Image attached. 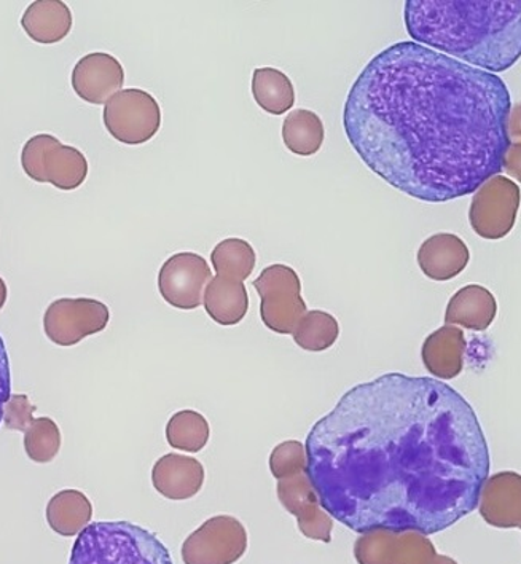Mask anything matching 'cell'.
Wrapping results in <instances>:
<instances>
[{
  "mask_svg": "<svg viewBox=\"0 0 521 564\" xmlns=\"http://www.w3.org/2000/svg\"><path fill=\"white\" fill-rule=\"evenodd\" d=\"M70 84L82 101L95 106L106 105L123 89L124 69L110 53H90L75 64Z\"/></svg>",
  "mask_w": 521,
  "mask_h": 564,
  "instance_id": "obj_14",
  "label": "cell"
},
{
  "mask_svg": "<svg viewBox=\"0 0 521 564\" xmlns=\"http://www.w3.org/2000/svg\"><path fill=\"white\" fill-rule=\"evenodd\" d=\"M466 348L463 328L445 324L444 327L427 335L421 348V359L426 370L435 378L453 380L462 375Z\"/></svg>",
  "mask_w": 521,
  "mask_h": 564,
  "instance_id": "obj_18",
  "label": "cell"
},
{
  "mask_svg": "<svg viewBox=\"0 0 521 564\" xmlns=\"http://www.w3.org/2000/svg\"><path fill=\"white\" fill-rule=\"evenodd\" d=\"M203 305L214 323L237 326L249 312V294L245 282L216 274L206 285Z\"/></svg>",
  "mask_w": 521,
  "mask_h": 564,
  "instance_id": "obj_21",
  "label": "cell"
},
{
  "mask_svg": "<svg viewBox=\"0 0 521 564\" xmlns=\"http://www.w3.org/2000/svg\"><path fill=\"white\" fill-rule=\"evenodd\" d=\"M3 299H6V288H3V281L0 280V306L3 305Z\"/></svg>",
  "mask_w": 521,
  "mask_h": 564,
  "instance_id": "obj_31",
  "label": "cell"
},
{
  "mask_svg": "<svg viewBox=\"0 0 521 564\" xmlns=\"http://www.w3.org/2000/svg\"><path fill=\"white\" fill-rule=\"evenodd\" d=\"M102 121L107 133L124 145L152 141L162 128V107L149 91L121 89L105 105Z\"/></svg>",
  "mask_w": 521,
  "mask_h": 564,
  "instance_id": "obj_7",
  "label": "cell"
},
{
  "mask_svg": "<svg viewBox=\"0 0 521 564\" xmlns=\"http://www.w3.org/2000/svg\"><path fill=\"white\" fill-rule=\"evenodd\" d=\"M509 135L510 141H515L521 144V102L512 106V110H510Z\"/></svg>",
  "mask_w": 521,
  "mask_h": 564,
  "instance_id": "obj_30",
  "label": "cell"
},
{
  "mask_svg": "<svg viewBox=\"0 0 521 564\" xmlns=\"http://www.w3.org/2000/svg\"><path fill=\"white\" fill-rule=\"evenodd\" d=\"M271 476L284 480L306 473V448L302 442L285 441L274 446L270 455Z\"/></svg>",
  "mask_w": 521,
  "mask_h": 564,
  "instance_id": "obj_27",
  "label": "cell"
},
{
  "mask_svg": "<svg viewBox=\"0 0 521 564\" xmlns=\"http://www.w3.org/2000/svg\"><path fill=\"white\" fill-rule=\"evenodd\" d=\"M278 499L297 519L300 533L312 541L332 542L334 519L323 509L306 473L278 480Z\"/></svg>",
  "mask_w": 521,
  "mask_h": 564,
  "instance_id": "obj_13",
  "label": "cell"
},
{
  "mask_svg": "<svg viewBox=\"0 0 521 564\" xmlns=\"http://www.w3.org/2000/svg\"><path fill=\"white\" fill-rule=\"evenodd\" d=\"M21 166L32 181L52 184L59 191H77L87 181L90 164L73 145L52 134H35L21 150Z\"/></svg>",
  "mask_w": 521,
  "mask_h": 564,
  "instance_id": "obj_5",
  "label": "cell"
},
{
  "mask_svg": "<svg viewBox=\"0 0 521 564\" xmlns=\"http://www.w3.org/2000/svg\"><path fill=\"white\" fill-rule=\"evenodd\" d=\"M292 337L305 351H327L340 337V324L330 313L313 310L300 319Z\"/></svg>",
  "mask_w": 521,
  "mask_h": 564,
  "instance_id": "obj_26",
  "label": "cell"
},
{
  "mask_svg": "<svg viewBox=\"0 0 521 564\" xmlns=\"http://www.w3.org/2000/svg\"><path fill=\"white\" fill-rule=\"evenodd\" d=\"M512 98L496 74L416 42L389 45L356 78L343 110L349 144L402 194L445 203L499 176Z\"/></svg>",
  "mask_w": 521,
  "mask_h": 564,
  "instance_id": "obj_2",
  "label": "cell"
},
{
  "mask_svg": "<svg viewBox=\"0 0 521 564\" xmlns=\"http://www.w3.org/2000/svg\"><path fill=\"white\" fill-rule=\"evenodd\" d=\"M210 263L216 274L245 282L256 270L257 253L246 239L227 238L213 249Z\"/></svg>",
  "mask_w": 521,
  "mask_h": 564,
  "instance_id": "obj_24",
  "label": "cell"
},
{
  "mask_svg": "<svg viewBox=\"0 0 521 564\" xmlns=\"http://www.w3.org/2000/svg\"><path fill=\"white\" fill-rule=\"evenodd\" d=\"M498 316V300L480 284L464 285L447 305L445 324L485 332Z\"/></svg>",
  "mask_w": 521,
  "mask_h": 564,
  "instance_id": "obj_19",
  "label": "cell"
},
{
  "mask_svg": "<svg viewBox=\"0 0 521 564\" xmlns=\"http://www.w3.org/2000/svg\"><path fill=\"white\" fill-rule=\"evenodd\" d=\"M109 317V308L96 300H59L46 313V334L61 345H73L105 330Z\"/></svg>",
  "mask_w": 521,
  "mask_h": 564,
  "instance_id": "obj_12",
  "label": "cell"
},
{
  "mask_svg": "<svg viewBox=\"0 0 521 564\" xmlns=\"http://www.w3.org/2000/svg\"><path fill=\"white\" fill-rule=\"evenodd\" d=\"M210 426L208 420L195 410H181L166 424V441L174 449L198 453L208 445Z\"/></svg>",
  "mask_w": 521,
  "mask_h": 564,
  "instance_id": "obj_25",
  "label": "cell"
},
{
  "mask_svg": "<svg viewBox=\"0 0 521 564\" xmlns=\"http://www.w3.org/2000/svg\"><path fill=\"white\" fill-rule=\"evenodd\" d=\"M249 538L245 524L231 516L206 520L182 544L185 564H235L248 552Z\"/></svg>",
  "mask_w": 521,
  "mask_h": 564,
  "instance_id": "obj_9",
  "label": "cell"
},
{
  "mask_svg": "<svg viewBox=\"0 0 521 564\" xmlns=\"http://www.w3.org/2000/svg\"><path fill=\"white\" fill-rule=\"evenodd\" d=\"M10 394H12V371H10L6 343L0 337V423L3 420L7 402L10 401Z\"/></svg>",
  "mask_w": 521,
  "mask_h": 564,
  "instance_id": "obj_28",
  "label": "cell"
},
{
  "mask_svg": "<svg viewBox=\"0 0 521 564\" xmlns=\"http://www.w3.org/2000/svg\"><path fill=\"white\" fill-rule=\"evenodd\" d=\"M359 564H459L441 555L427 535L417 531L378 530L359 535L355 544Z\"/></svg>",
  "mask_w": 521,
  "mask_h": 564,
  "instance_id": "obj_8",
  "label": "cell"
},
{
  "mask_svg": "<svg viewBox=\"0 0 521 564\" xmlns=\"http://www.w3.org/2000/svg\"><path fill=\"white\" fill-rule=\"evenodd\" d=\"M69 564H174L152 531L130 521H96L77 535Z\"/></svg>",
  "mask_w": 521,
  "mask_h": 564,
  "instance_id": "obj_4",
  "label": "cell"
},
{
  "mask_svg": "<svg viewBox=\"0 0 521 564\" xmlns=\"http://www.w3.org/2000/svg\"><path fill=\"white\" fill-rule=\"evenodd\" d=\"M252 95L257 106L271 116H284L295 106L291 77L276 67H259L252 75Z\"/></svg>",
  "mask_w": 521,
  "mask_h": 564,
  "instance_id": "obj_22",
  "label": "cell"
},
{
  "mask_svg": "<svg viewBox=\"0 0 521 564\" xmlns=\"http://www.w3.org/2000/svg\"><path fill=\"white\" fill-rule=\"evenodd\" d=\"M478 512L499 530H521V476L513 470L495 474L481 488Z\"/></svg>",
  "mask_w": 521,
  "mask_h": 564,
  "instance_id": "obj_15",
  "label": "cell"
},
{
  "mask_svg": "<svg viewBox=\"0 0 521 564\" xmlns=\"http://www.w3.org/2000/svg\"><path fill=\"white\" fill-rule=\"evenodd\" d=\"M305 448L321 506L358 534L448 530L477 509L490 477L476 410L435 378L384 373L349 389Z\"/></svg>",
  "mask_w": 521,
  "mask_h": 564,
  "instance_id": "obj_1",
  "label": "cell"
},
{
  "mask_svg": "<svg viewBox=\"0 0 521 564\" xmlns=\"http://www.w3.org/2000/svg\"><path fill=\"white\" fill-rule=\"evenodd\" d=\"M73 24V12L61 0H35L21 17L23 31L42 45L59 44L70 34Z\"/></svg>",
  "mask_w": 521,
  "mask_h": 564,
  "instance_id": "obj_20",
  "label": "cell"
},
{
  "mask_svg": "<svg viewBox=\"0 0 521 564\" xmlns=\"http://www.w3.org/2000/svg\"><path fill=\"white\" fill-rule=\"evenodd\" d=\"M205 467L192 456L170 453L156 460L152 470L155 490L170 501L195 498L205 485Z\"/></svg>",
  "mask_w": 521,
  "mask_h": 564,
  "instance_id": "obj_16",
  "label": "cell"
},
{
  "mask_svg": "<svg viewBox=\"0 0 521 564\" xmlns=\"http://www.w3.org/2000/svg\"><path fill=\"white\" fill-rule=\"evenodd\" d=\"M326 130L323 120L308 109H295L285 117L283 141L285 148L299 156H313L323 149Z\"/></svg>",
  "mask_w": 521,
  "mask_h": 564,
  "instance_id": "obj_23",
  "label": "cell"
},
{
  "mask_svg": "<svg viewBox=\"0 0 521 564\" xmlns=\"http://www.w3.org/2000/svg\"><path fill=\"white\" fill-rule=\"evenodd\" d=\"M210 280L213 273L205 257L195 252L174 253L160 268V295L173 308L192 312L203 305Z\"/></svg>",
  "mask_w": 521,
  "mask_h": 564,
  "instance_id": "obj_11",
  "label": "cell"
},
{
  "mask_svg": "<svg viewBox=\"0 0 521 564\" xmlns=\"http://www.w3.org/2000/svg\"><path fill=\"white\" fill-rule=\"evenodd\" d=\"M502 170H504L510 177L521 182V144H519V142L510 144V148L506 153Z\"/></svg>",
  "mask_w": 521,
  "mask_h": 564,
  "instance_id": "obj_29",
  "label": "cell"
},
{
  "mask_svg": "<svg viewBox=\"0 0 521 564\" xmlns=\"http://www.w3.org/2000/svg\"><path fill=\"white\" fill-rule=\"evenodd\" d=\"M521 192L509 177L495 176L485 182L474 195L469 209V223L478 237L506 238L513 230L519 216Z\"/></svg>",
  "mask_w": 521,
  "mask_h": 564,
  "instance_id": "obj_10",
  "label": "cell"
},
{
  "mask_svg": "<svg viewBox=\"0 0 521 564\" xmlns=\"http://www.w3.org/2000/svg\"><path fill=\"white\" fill-rule=\"evenodd\" d=\"M252 285L260 297V317L265 327L274 334H294L300 319L308 313L297 271L274 263L263 268Z\"/></svg>",
  "mask_w": 521,
  "mask_h": 564,
  "instance_id": "obj_6",
  "label": "cell"
},
{
  "mask_svg": "<svg viewBox=\"0 0 521 564\" xmlns=\"http://www.w3.org/2000/svg\"><path fill=\"white\" fill-rule=\"evenodd\" d=\"M417 265L432 281H449L469 265L470 251L455 234H437L427 238L417 249Z\"/></svg>",
  "mask_w": 521,
  "mask_h": 564,
  "instance_id": "obj_17",
  "label": "cell"
},
{
  "mask_svg": "<svg viewBox=\"0 0 521 564\" xmlns=\"http://www.w3.org/2000/svg\"><path fill=\"white\" fill-rule=\"evenodd\" d=\"M403 18L413 42L477 69L521 58V0H406Z\"/></svg>",
  "mask_w": 521,
  "mask_h": 564,
  "instance_id": "obj_3",
  "label": "cell"
}]
</instances>
